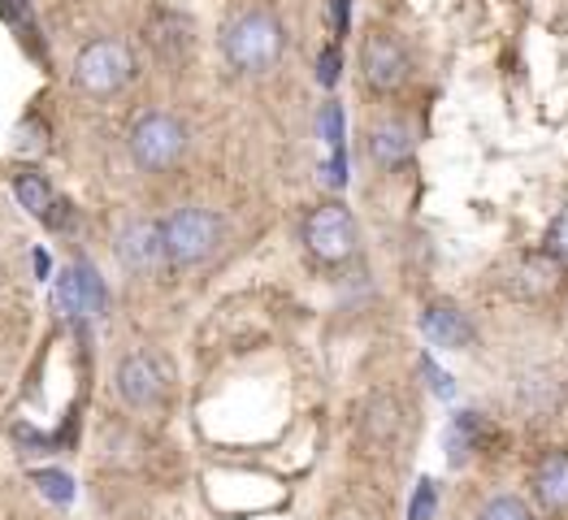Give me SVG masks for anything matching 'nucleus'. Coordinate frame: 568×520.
<instances>
[{"label":"nucleus","instance_id":"a211bd4d","mask_svg":"<svg viewBox=\"0 0 568 520\" xmlns=\"http://www.w3.org/2000/svg\"><path fill=\"white\" fill-rule=\"evenodd\" d=\"M477 520H534V508L521 494H495L477 508Z\"/></svg>","mask_w":568,"mask_h":520},{"label":"nucleus","instance_id":"aec40b11","mask_svg":"<svg viewBox=\"0 0 568 520\" xmlns=\"http://www.w3.org/2000/svg\"><path fill=\"white\" fill-rule=\"evenodd\" d=\"M13 147L18 152H27V156H40L48 147V126L40 118H27V122H18V131H13Z\"/></svg>","mask_w":568,"mask_h":520},{"label":"nucleus","instance_id":"f03ea898","mask_svg":"<svg viewBox=\"0 0 568 520\" xmlns=\"http://www.w3.org/2000/svg\"><path fill=\"white\" fill-rule=\"evenodd\" d=\"M131 79H135V57L113 35H100L92 44H83L79 57H74V88L83 95H92V100L118 95Z\"/></svg>","mask_w":568,"mask_h":520},{"label":"nucleus","instance_id":"5701e85b","mask_svg":"<svg viewBox=\"0 0 568 520\" xmlns=\"http://www.w3.org/2000/svg\"><path fill=\"white\" fill-rule=\"evenodd\" d=\"M434 508H438V486L429 477H422L417 490H413V503H408V520H429Z\"/></svg>","mask_w":568,"mask_h":520},{"label":"nucleus","instance_id":"9d476101","mask_svg":"<svg viewBox=\"0 0 568 520\" xmlns=\"http://www.w3.org/2000/svg\"><path fill=\"white\" fill-rule=\"evenodd\" d=\"M57 304H61L70 317H95V313H104L109 290H104L100 269L88 265V261L65 265V274L57 278Z\"/></svg>","mask_w":568,"mask_h":520},{"label":"nucleus","instance_id":"412c9836","mask_svg":"<svg viewBox=\"0 0 568 520\" xmlns=\"http://www.w3.org/2000/svg\"><path fill=\"white\" fill-rule=\"evenodd\" d=\"M317 131H322V140L331 143V152L343 147V135H347V131H343V104H338V100H326V104H322V113H317Z\"/></svg>","mask_w":568,"mask_h":520},{"label":"nucleus","instance_id":"9b49d317","mask_svg":"<svg viewBox=\"0 0 568 520\" xmlns=\"http://www.w3.org/2000/svg\"><path fill=\"white\" fill-rule=\"evenodd\" d=\"M534 503L547 512V517H568V451L565 447H551L538 456L534 465Z\"/></svg>","mask_w":568,"mask_h":520},{"label":"nucleus","instance_id":"7ed1b4c3","mask_svg":"<svg viewBox=\"0 0 568 520\" xmlns=\"http://www.w3.org/2000/svg\"><path fill=\"white\" fill-rule=\"evenodd\" d=\"M161 235H165V261L170 269H191L200 261H209L222 243V217L213 208H174L165 222H161Z\"/></svg>","mask_w":568,"mask_h":520},{"label":"nucleus","instance_id":"4468645a","mask_svg":"<svg viewBox=\"0 0 568 520\" xmlns=\"http://www.w3.org/2000/svg\"><path fill=\"white\" fill-rule=\"evenodd\" d=\"M365 143H369V161H374L378 170H404V165L413 161V152H417L413 126L399 122V118H382V122H374Z\"/></svg>","mask_w":568,"mask_h":520},{"label":"nucleus","instance_id":"6ab92c4d","mask_svg":"<svg viewBox=\"0 0 568 520\" xmlns=\"http://www.w3.org/2000/svg\"><path fill=\"white\" fill-rule=\"evenodd\" d=\"M31 481L40 486V494L52 499V503H61V508H70L74 503V477L61 473V469H36Z\"/></svg>","mask_w":568,"mask_h":520},{"label":"nucleus","instance_id":"f3484780","mask_svg":"<svg viewBox=\"0 0 568 520\" xmlns=\"http://www.w3.org/2000/svg\"><path fill=\"white\" fill-rule=\"evenodd\" d=\"M13 195H18V204H22L31 217H40V222L52 217V208H57V200H61L40 170H18V174H13Z\"/></svg>","mask_w":568,"mask_h":520},{"label":"nucleus","instance_id":"4be33fe9","mask_svg":"<svg viewBox=\"0 0 568 520\" xmlns=\"http://www.w3.org/2000/svg\"><path fill=\"white\" fill-rule=\"evenodd\" d=\"M542 252L556 256L560 265H568V208H560V213L551 217V226H547V235H542Z\"/></svg>","mask_w":568,"mask_h":520},{"label":"nucleus","instance_id":"b1692460","mask_svg":"<svg viewBox=\"0 0 568 520\" xmlns=\"http://www.w3.org/2000/svg\"><path fill=\"white\" fill-rule=\"evenodd\" d=\"M422 378L429 381V390H434L438 399H456V381H452V374H443L429 356H422Z\"/></svg>","mask_w":568,"mask_h":520},{"label":"nucleus","instance_id":"1a4fd4ad","mask_svg":"<svg viewBox=\"0 0 568 520\" xmlns=\"http://www.w3.org/2000/svg\"><path fill=\"white\" fill-rule=\"evenodd\" d=\"M504 286H508L517 299H529V304L551 299V295L565 286V265H560L556 256H547V252H525V256L513 261Z\"/></svg>","mask_w":568,"mask_h":520},{"label":"nucleus","instance_id":"393cba45","mask_svg":"<svg viewBox=\"0 0 568 520\" xmlns=\"http://www.w3.org/2000/svg\"><path fill=\"white\" fill-rule=\"evenodd\" d=\"M338 74H343V57H338V48H322V57H317V83L322 88H334L338 83Z\"/></svg>","mask_w":568,"mask_h":520},{"label":"nucleus","instance_id":"f257e3e1","mask_svg":"<svg viewBox=\"0 0 568 520\" xmlns=\"http://www.w3.org/2000/svg\"><path fill=\"white\" fill-rule=\"evenodd\" d=\"M286 52V27L274 9H239L235 18L222 27V57L235 65L239 74H270Z\"/></svg>","mask_w":568,"mask_h":520},{"label":"nucleus","instance_id":"39448f33","mask_svg":"<svg viewBox=\"0 0 568 520\" xmlns=\"http://www.w3.org/2000/svg\"><path fill=\"white\" fill-rule=\"evenodd\" d=\"M361 79L374 95H395L408 79H413V52L408 44L386 31V27H374L361 44Z\"/></svg>","mask_w":568,"mask_h":520},{"label":"nucleus","instance_id":"2eb2a0df","mask_svg":"<svg viewBox=\"0 0 568 520\" xmlns=\"http://www.w3.org/2000/svg\"><path fill=\"white\" fill-rule=\"evenodd\" d=\"M404 429H408V412H404L399 399L378 395V399L365 404V412H361V438H365L369 447H378V451L390 447V451H395V447L404 442Z\"/></svg>","mask_w":568,"mask_h":520},{"label":"nucleus","instance_id":"ddd939ff","mask_svg":"<svg viewBox=\"0 0 568 520\" xmlns=\"http://www.w3.org/2000/svg\"><path fill=\"white\" fill-rule=\"evenodd\" d=\"M417 326H422L429 347L460 351V347H469V343H474V322H469L456 304H447V299L426 304V308H422V317H417Z\"/></svg>","mask_w":568,"mask_h":520},{"label":"nucleus","instance_id":"a878e982","mask_svg":"<svg viewBox=\"0 0 568 520\" xmlns=\"http://www.w3.org/2000/svg\"><path fill=\"white\" fill-rule=\"evenodd\" d=\"M334 31L347 35V0H334Z\"/></svg>","mask_w":568,"mask_h":520},{"label":"nucleus","instance_id":"f8f14e48","mask_svg":"<svg viewBox=\"0 0 568 520\" xmlns=\"http://www.w3.org/2000/svg\"><path fill=\"white\" fill-rule=\"evenodd\" d=\"M118 256L126 269L135 274H156L165 269V235H161V222H131L122 235H118Z\"/></svg>","mask_w":568,"mask_h":520},{"label":"nucleus","instance_id":"423d86ee","mask_svg":"<svg viewBox=\"0 0 568 520\" xmlns=\"http://www.w3.org/2000/svg\"><path fill=\"white\" fill-rule=\"evenodd\" d=\"M300 238H304V247L313 252V261H322V265H343V261L356 252V222H352L347 204L326 200V204H317V208L304 217Z\"/></svg>","mask_w":568,"mask_h":520},{"label":"nucleus","instance_id":"dca6fc26","mask_svg":"<svg viewBox=\"0 0 568 520\" xmlns=\"http://www.w3.org/2000/svg\"><path fill=\"white\" fill-rule=\"evenodd\" d=\"M486 442H490V426L477 412H456V421L447 429V460L452 465H465Z\"/></svg>","mask_w":568,"mask_h":520},{"label":"nucleus","instance_id":"0eeeda50","mask_svg":"<svg viewBox=\"0 0 568 520\" xmlns=\"http://www.w3.org/2000/svg\"><path fill=\"white\" fill-rule=\"evenodd\" d=\"M118 395L122 404H131L135 412H148V408H161L165 395H170V369L156 351H135L118 365Z\"/></svg>","mask_w":568,"mask_h":520},{"label":"nucleus","instance_id":"20e7f679","mask_svg":"<svg viewBox=\"0 0 568 520\" xmlns=\"http://www.w3.org/2000/svg\"><path fill=\"white\" fill-rule=\"evenodd\" d=\"M126 147H131V161L143 174H170L187 152V126L174 113H161V109L143 113L126 135Z\"/></svg>","mask_w":568,"mask_h":520},{"label":"nucleus","instance_id":"bb28decb","mask_svg":"<svg viewBox=\"0 0 568 520\" xmlns=\"http://www.w3.org/2000/svg\"><path fill=\"white\" fill-rule=\"evenodd\" d=\"M48 269H52V261H48V252H36V274L48 278Z\"/></svg>","mask_w":568,"mask_h":520},{"label":"nucleus","instance_id":"6e6552de","mask_svg":"<svg viewBox=\"0 0 568 520\" xmlns=\"http://www.w3.org/2000/svg\"><path fill=\"white\" fill-rule=\"evenodd\" d=\"M143 40H148L156 61L183 65L191 57V48H195V27H191L187 13L170 9V4H156V9L143 18Z\"/></svg>","mask_w":568,"mask_h":520}]
</instances>
